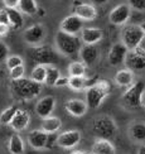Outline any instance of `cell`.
Here are the masks:
<instances>
[{"label": "cell", "mask_w": 145, "mask_h": 154, "mask_svg": "<svg viewBox=\"0 0 145 154\" xmlns=\"http://www.w3.org/2000/svg\"><path fill=\"white\" fill-rule=\"evenodd\" d=\"M10 90L14 97L18 100L28 101L37 97L42 92V85L34 82L32 79H20L17 81H11Z\"/></svg>", "instance_id": "6da1fadb"}, {"label": "cell", "mask_w": 145, "mask_h": 154, "mask_svg": "<svg viewBox=\"0 0 145 154\" xmlns=\"http://www.w3.org/2000/svg\"><path fill=\"white\" fill-rule=\"evenodd\" d=\"M111 91V83L107 80H100L86 90V104L90 109H98Z\"/></svg>", "instance_id": "7a4b0ae2"}, {"label": "cell", "mask_w": 145, "mask_h": 154, "mask_svg": "<svg viewBox=\"0 0 145 154\" xmlns=\"http://www.w3.org/2000/svg\"><path fill=\"white\" fill-rule=\"evenodd\" d=\"M82 41L81 38L77 35H72V34H67L65 32H58L56 34V46L57 49L62 54L65 56H73L76 53H80L82 46Z\"/></svg>", "instance_id": "3957f363"}, {"label": "cell", "mask_w": 145, "mask_h": 154, "mask_svg": "<svg viewBox=\"0 0 145 154\" xmlns=\"http://www.w3.org/2000/svg\"><path fill=\"white\" fill-rule=\"evenodd\" d=\"M145 94V83L143 81L134 82L122 95V104L126 109H139L143 106Z\"/></svg>", "instance_id": "277c9868"}, {"label": "cell", "mask_w": 145, "mask_h": 154, "mask_svg": "<svg viewBox=\"0 0 145 154\" xmlns=\"http://www.w3.org/2000/svg\"><path fill=\"white\" fill-rule=\"evenodd\" d=\"M92 130L97 138L110 140L116 135L117 126L112 118H110L109 115H102V116H98L93 120Z\"/></svg>", "instance_id": "5b68a950"}, {"label": "cell", "mask_w": 145, "mask_h": 154, "mask_svg": "<svg viewBox=\"0 0 145 154\" xmlns=\"http://www.w3.org/2000/svg\"><path fill=\"white\" fill-rule=\"evenodd\" d=\"M29 57L37 65L41 66H53L59 62V56L56 51L47 46H37L29 51Z\"/></svg>", "instance_id": "8992f818"}, {"label": "cell", "mask_w": 145, "mask_h": 154, "mask_svg": "<svg viewBox=\"0 0 145 154\" xmlns=\"http://www.w3.org/2000/svg\"><path fill=\"white\" fill-rule=\"evenodd\" d=\"M121 38H122V43L126 46L129 51H132L135 48L140 47L141 42L145 38V33L141 29L140 24H131V25H126L122 29L121 33Z\"/></svg>", "instance_id": "52a82bcc"}, {"label": "cell", "mask_w": 145, "mask_h": 154, "mask_svg": "<svg viewBox=\"0 0 145 154\" xmlns=\"http://www.w3.org/2000/svg\"><path fill=\"white\" fill-rule=\"evenodd\" d=\"M125 66L130 71H143L145 69V49L135 48L129 51L125 58Z\"/></svg>", "instance_id": "ba28073f"}, {"label": "cell", "mask_w": 145, "mask_h": 154, "mask_svg": "<svg viewBox=\"0 0 145 154\" xmlns=\"http://www.w3.org/2000/svg\"><path fill=\"white\" fill-rule=\"evenodd\" d=\"M83 20L81 18H78L76 14H71L66 17L61 22L59 25V30L65 32L67 34H72V35H77L78 33H81L82 29H83Z\"/></svg>", "instance_id": "9c48e42d"}, {"label": "cell", "mask_w": 145, "mask_h": 154, "mask_svg": "<svg viewBox=\"0 0 145 154\" xmlns=\"http://www.w3.org/2000/svg\"><path fill=\"white\" fill-rule=\"evenodd\" d=\"M44 37H46V30H44V28L39 24L30 25V27L25 29L24 33H23L24 41L33 47H37L39 43H42Z\"/></svg>", "instance_id": "30bf717a"}, {"label": "cell", "mask_w": 145, "mask_h": 154, "mask_svg": "<svg viewBox=\"0 0 145 154\" xmlns=\"http://www.w3.org/2000/svg\"><path fill=\"white\" fill-rule=\"evenodd\" d=\"M81 133L78 130H67L57 137V145L63 149H71L81 142Z\"/></svg>", "instance_id": "8fae6325"}, {"label": "cell", "mask_w": 145, "mask_h": 154, "mask_svg": "<svg viewBox=\"0 0 145 154\" xmlns=\"http://www.w3.org/2000/svg\"><path fill=\"white\" fill-rule=\"evenodd\" d=\"M131 15V8L130 5L128 4H120L117 6H115L110 15H109V19L112 24L115 25H124L126 22L129 20V18Z\"/></svg>", "instance_id": "7c38bea8"}, {"label": "cell", "mask_w": 145, "mask_h": 154, "mask_svg": "<svg viewBox=\"0 0 145 154\" xmlns=\"http://www.w3.org/2000/svg\"><path fill=\"white\" fill-rule=\"evenodd\" d=\"M128 52H129V49L126 48V46L124 43L113 44L112 48L110 49V52H109V56H107L109 63L113 67L122 65V63L125 62V58H126Z\"/></svg>", "instance_id": "4fadbf2b"}, {"label": "cell", "mask_w": 145, "mask_h": 154, "mask_svg": "<svg viewBox=\"0 0 145 154\" xmlns=\"http://www.w3.org/2000/svg\"><path fill=\"white\" fill-rule=\"evenodd\" d=\"M56 106V99L53 96H46L41 99L35 105V114L41 119H46L52 116V112Z\"/></svg>", "instance_id": "5bb4252c"}, {"label": "cell", "mask_w": 145, "mask_h": 154, "mask_svg": "<svg viewBox=\"0 0 145 154\" xmlns=\"http://www.w3.org/2000/svg\"><path fill=\"white\" fill-rule=\"evenodd\" d=\"M48 134L44 133L42 129L41 130H33L28 134L27 137V140L29 145L32 146L33 149H37V150H41V149H44L48 144Z\"/></svg>", "instance_id": "9a60e30c"}, {"label": "cell", "mask_w": 145, "mask_h": 154, "mask_svg": "<svg viewBox=\"0 0 145 154\" xmlns=\"http://www.w3.org/2000/svg\"><path fill=\"white\" fill-rule=\"evenodd\" d=\"M102 37H104V34H102V32H101V29L95 28V27L83 28L81 32V35H80L82 43L88 44V46H95V44L102 39Z\"/></svg>", "instance_id": "2e32d148"}, {"label": "cell", "mask_w": 145, "mask_h": 154, "mask_svg": "<svg viewBox=\"0 0 145 154\" xmlns=\"http://www.w3.org/2000/svg\"><path fill=\"white\" fill-rule=\"evenodd\" d=\"M65 109L68 114L73 115L76 118H81L87 112V104L86 101L80 100V99H71L65 104Z\"/></svg>", "instance_id": "e0dca14e"}, {"label": "cell", "mask_w": 145, "mask_h": 154, "mask_svg": "<svg viewBox=\"0 0 145 154\" xmlns=\"http://www.w3.org/2000/svg\"><path fill=\"white\" fill-rule=\"evenodd\" d=\"M29 123H30V115H29V112L19 109V110L17 111V114H15L14 119L11 120L10 126H11V129L15 130V131H23V130H25L28 128Z\"/></svg>", "instance_id": "ac0fdd59"}, {"label": "cell", "mask_w": 145, "mask_h": 154, "mask_svg": "<svg viewBox=\"0 0 145 154\" xmlns=\"http://www.w3.org/2000/svg\"><path fill=\"white\" fill-rule=\"evenodd\" d=\"M74 14L81 18L83 22L93 20L97 17V10L92 4H80L74 8Z\"/></svg>", "instance_id": "d6986e66"}, {"label": "cell", "mask_w": 145, "mask_h": 154, "mask_svg": "<svg viewBox=\"0 0 145 154\" xmlns=\"http://www.w3.org/2000/svg\"><path fill=\"white\" fill-rule=\"evenodd\" d=\"M116 148L109 139L97 138L92 145V154H115Z\"/></svg>", "instance_id": "ffe728a7"}, {"label": "cell", "mask_w": 145, "mask_h": 154, "mask_svg": "<svg viewBox=\"0 0 145 154\" xmlns=\"http://www.w3.org/2000/svg\"><path fill=\"white\" fill-rule=\"evenodd\" d=\"M80 56H81L82 62H83L86 66H92L98 58V49L95 46L85 44L80 51Z\"/></svg>", "instance_id": "44dd1931"}, {"label": "cell", "mask_w": 145, "mask_h": 154, "mask_svg": "<svg viewBox=\"0 0 145 154\" xmlns=\"http://www.w3.org/2000/svg\"><path fill=\"white\" fill-rule=\"evenodd\" d=\"M115 82L121 87H130L134 83V73L129 68L120 69L115 75Z\"/></svg>", "instance_id": "7402d4cb"}, {"label": "cell", "mask_w": 145, "mask_h": 154, "mask_svg": "<svg viewBox=\"0 0 145 154\" xmlns=\"http://www.w3.org/2000/svg\"><path fill=\"white\" fill-rule=\"evenodd\" d=\"M62 128V121L57 116H49L46 119H42V130L44 133L49 134H56Z\"/></svg>", "instance_id": "603a6c76"}, {"label": "cell", "mask_w": 145, "mask_h": 154, "mask_svg": "<svg viewBox=\"0 0 145 154\" xmlns=\"http://www.w3.org/2000/svg\"><path fill=\"white\" fill-rule=\"evenodd\" d=\"M129 135L134 142H145V123H140V121L132 123L129 128Z\"/></svg>", "instance_id": "cb8c5ba5"}, {"label": "cell", "mask_w": 145, "mask_h": 154, "mask_svg": "<svg viewBox=\"0 0 145 154\" xmlns=\"http://www.w3.org/2000/svg\"><path fill=\"white\" fill-rule=\"evenodd\" d=\"M25 149L24 140L19 134H13L9 139V152L11 154H23Z\"/></svg>", "instance_id": "d4e9b609"}, {"label": "cell", "mask_w": 145, "mask_h": 154, "mask_svg": "<svg viewBox=\"0 0 145 154\" xmlns=\"http://www.w3.org/2000/svg\"><path fill=\"white\" fill-rule=\"evenodd\" d=\"M8 15H9V22L10 27L13 29H20L23 28L24 19L22 15V11L18 9H8Z\"/></svg>", "instance_id": "484cf974"}, {"label": "cell", "mask_w": 145, "mask_h": 154, "mask_svg": "<svg viewBox=\"0 0 145 154\" xmlns=\"http://www.w3.org/2000/svg\"><path fill=\"white\" fill-rule=\"evenodd\" d=\"M86 77H69V82H68V87L73 90V91H82V90H87L91 85L88 83Z\"/></svg>", "instance_id": "4316f807"}, {"label": "cell", "mask_w": 145, "mask_h": 154, "mask_svg": "<svg viewBox=\"0 0 145 154\" xmlns=\"http://www.w3.org/2000/svg\"><path fill=\"white\" fill-rule=\"evenodd\" d=\"M38 5L35 0H20L19 3V10L27 15H35L38 13Z\"/></svg>", "instance_id": "83f0119b"}, {"label": "cell", "mask_w": 145, "mask_h": 154, "mask_svg": "<svg viewBox=\"0 0 145 154\" xmlns=\"http://www.w3.org/2000/svg\"><path fill=\"white\" fill-rule=\"evenodd\" d=\"M69 77H83L86 73V65L83 62H71L68 65Z\"/></svg>", "instance_id": "f1b7e54d"}, {"label": "cell", "mask_w": 145, "mask_h": 154, "mask_svg": "<svg viewBox=\"0 0 145 154\" xmlns=\"http://www.w3.org/2000/svg\"><path fill=\"white\" fill-rule=\"evenodd\" d=\"M46 77H47V67L46 66H41L37 65L30 73V79L37 83H46Z\"/></svg>", "instance_id": "f546056e"}, {"label": "cell", "mask_w": 145, "mask_h": 154, "mask_svg": "<svg viewBox=\"0 0 145 154\" xmlns=\"http://www.w3.org/2000/svg\"><path fill=\"white\" fill-rule=\"evenodd\" d=\"M61 79V71L54 66H48L47 67V77H46V83L48 86H56V82Z\"/></svg>", "instance_id": "4dcf8cb0"}, {"label": "cell", "mask_w": 145, "mask_h": 154, "mask_svg": "<svg viewBox=\"0 0 145 154\" xmlns=\"http://www.w3.org/2000/svg\"><path fill=\"white\" fill-rule=\"evenodd\" d=\"M19 109L17 106H9L8 109H5V110L0 114V124L3 125H10L11 120L14 119L17 111Z\"/></svg>", "instance_id": "1f68e13d"}, {"label": "cell", "mask_w": 145, "mask_h": 154, "mask_svg": "<svg viewBox=\"0 0 145 154\" xmlns=\"http://www.w3.org/2000/svg\"><path fill=\"white\" fill-rule=\"evenodd\" d=\"M6 62V67L9 69H13L15 67H19V66H23V58L19 56H9L8 60L5 61Z\"/></svg>", "instance_id": "d6a6232c"}, {"label": "cell", "mask_w": 145, "mask_h": 154, "mask_svg": "<svg viewBox=\"0 0 145 154\" xmlns=\"http://www.w3.org/2000/svg\"><path fill=\"white\" fill-rule=\"evenodd\" d=\"M9 77L11 81H17V80H20L24 77V66H19L15 67L9 71Z\"/></svg>", "instance_id": "836d02e7"}, {"label": "cell", "mask_w": 145, "mask_h": 154, "mask_svg": "<svg viewBox=\"0 0 145 154\" xmlns=\"http://www.w3.org/2000/svg\"><path fill=\"white\" fill-rule=\"evenodd\" d=\"M130 8H134L136 10L145 11V0H129Z\"/></svg>", "instance_id": "e575fe53"}, {"label": "cell", "mask_w": 145, "mask_h": 154, "mask_svg": "<svg viewBox=\"0 0 145 154\" xmlns=\"http://www.w3.org/2000/svg\"><path fill=\"white\" fill-rule=\"evenodd\" d=\"M9 57V48L6 47V44L0 42V62L6 61Z\"/></svg>", "instance_id": "d590c367"}, {"label": "cell", "mask_w": 145, "mask_h": 154, "mask_svg": "<svg viewBox=\"0 0 145 154\" xmlns=\"http://www.w3.org/2000/svg\"><path fill=\"white\" fill-rule=\"evenodd\" d=\"M0 25H9V15H8V9H0Z\"/></svg>", "instance_id": "8d00e7d4"}, {"label": "cell", "mask_w": 145, "mask_h": 154, "mask_svg": "<svg viewBox=\"0 0 145 154\" xmlns=\"http://www.w3.org/2000/svg\"><path fill=\"white\" fill-rule=\"evenodd\" d=\"M19 3H20V0H3L5 9H18Z\"/></svg>", "instance_id": "74e56055"}, {"label": "cell", "mask_w": 145, "mask_h": 154, "mask_svg": "<svg viewBox=\"0 0 145 154\" xmlns=\"http://www.w3.org/2000/svg\"><path fill=\"white\" fill-rule=\"evenodd\" d=\"M68 82H69V77H62L56 82V86L57 87H62V86H68Z\"/></svg>", "instance_id": "f35d334b"}, {"label": "cell", "mask_w": 145, "mask_h": 154, "mask_svg": "<svg viewBox=\"0 0 145 154\" xmlns=\"http://www.w3.org/2000/svg\"><path fill=\"white\" fill-rule=\"evenodd\" d=\"M10 27L9 25H0V37H4L9 33Z\"/></svg>", "instance_id": "ab89813d"}, {"label": "cell", "mask_w": 145, "mask_h": 154, "mask_svg": "<svg viewBox=\"0 0 145 154\" xmlns=\"http://www.w3.org/2000/svg\"><path fill=\"white\" fill-rule=\"evenodd\" d=\"M109 0H92V3L95 4V5H104V4H106Z\"/></svg>", "instance_id": "60d3db41"}, {"label": "cell", "mask_w": 145, "mask_h": 154, "mask_svg": "<svg viewBox=\"0 0 145 154\" xmlns=\"http://www.w3.org/2000/svg\"><path fill=\"white\" fill-rule=\"evenodd\" d=\"M137 154H145V145H141L137 150Z\"/></svg>", "instance_id": "b9f144b4"}, {"label": "cell", "mask_w": 145, "mask_h": 154, "mask_svg": "<svg viewBox=\"0 0 145 154\" xmlns=\"http://www.w3.org/2000/svg\"><path fill=\"white\" fill-rule=\"evenodd\" d=\"M71 154H87V153H85L83 150H76V152H72Z\"/></svg>", "instance_id": "7bdbcfd3"}, {"label": "cell", "mask_w": 145, "mask_h": 154, "mask_svg": "<svg viewBox=\"0 0 145 154\" xmlns=\"http://www.w3.org/2000/svg\"><path fill=\"white\" fill-rule=\"evenodd\" d=\"M140 27H141V29L144 30V33H145V22H143V23L140 24Z\"/></svg>", "instance_id": "ee69618b"}, {"label": "cell", "mask_w": 145, "mask_h": 154, "mask_svg": "<svg viewBox=\"0 0 145 154\" xmlns=\"http://www.w3.org/2000/svg\"><path fill=\"white\" fill-rule=\"evenodd\" d=\"M143 106L145 107V96H144V99H143Z\"/></svg>", "instance_id": "f6af8a7d"}, {"label": "cell", "mask_w": 145, "mask_h": 154, "mask_svg": "<svg viewBox=\"0 0 145 154\" xmlns=\"http://www.w3.org/2000/svg\"><path fill=\"white\" fill-rule=\"evenodd\" d=\"M91 154H92V153H91Z\"/></svg>", "instance_id": "bcb514c9"}]
</instances>
